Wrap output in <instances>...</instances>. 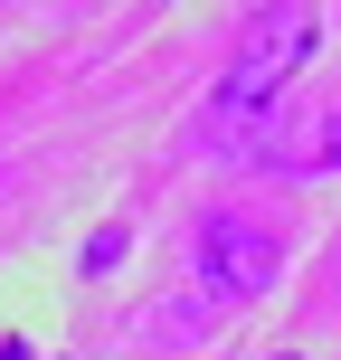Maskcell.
<instances>
[{"mask_svg":"<svg viewBox=\"0 0 341 360\" xmlns=\"http://www.w3.org/2000/svg\"><path fill=\"white\" fill-rule=\"evenodd\" d=\"M323 38V19H275V48H247V57H228L218 67V86H209V105H199V152H247V143H266V124H275V95H285V76H294V57Z\"/></svg>","mask_w":341,"mask_h":360,"instance_id":"cell-1","label":"cell"},{"mask_svg":"<svg viewBox=\"0 0 341 360\" xmlns=\"http://www.w3.org/2000/svg\"><path fill=\"white\" fill-rule=\"evenodd\" d=\"M190 266H199V285H209L218 304H256V294H275V275H285V247H275L266 218L209 209L199 237H190Z\"/></svg>","mask_w":341,"mask_h":360,"instance_id":"cell-2","label":"cell"},{"mask_svg":"<svg viewBox=\"0 0 341 360\" xmlns=\"http://www.w3.org/2000/svg\"><path fill=\"white\" fill-rule=\"evenodd\" d=\"M124 256H133V237H124V228H95L86 247H76V275H114Z\"/></svg>","mask_w":341,"mask_h":360,"instance_id":"cell-3","label":"cell"},{"mask_svg":"<svg viewBox=\"0 0 341 360\" xmlns=\"http://www.w3.org/2000/svg\"><path fill=\"white\" fill-rule=\"evenodd\" d=\"M304 171H323V180L341 171V114H332V124H323V143H313V162H304Z\"/></svg>","mask_w":341,"mask_h":360,"instance_id":"cell-4","label":"cell"}]
</instances>
